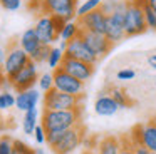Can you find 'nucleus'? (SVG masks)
<instances>
[{
  "mask_svg": "<svg viewBox=\"0 0 156 154\" xmlns=\"http://www.w3.org/2000/svg\"><path fill=\"white\" fill-rule=\"evenodd\" d=\"M41 124L44 126L45 134L49 132H64L76 126L82 124V107L72 110H42Z\"/></svg>",
  "mask_w": 156,
  "mask_h": 154,
  "instance_id": "nucleus-1",
  "label": "nucleus"
},
{
  "mask_svg": "<svg viewBox=\"0 0 156 154\" xmlns=\"http://www.w3.org/2000/svg\"><path fill=\"white\" fill-rule=\"evenodd\" d=\"M148 3V0H128L124 9V32L126 37L141 35L148 30L144 19L143 7Z\"/></svg>",
  "mask_w": 156,
  "mask_h": 154,
  "instance_id": "nucleus-2",
  "label": "nucleus"
},
{
  "mask_svg": "<svg viewBox=\"0 0 156 154\" xmlns=\"http://www.w3.org/2000/svg\"><path fill=\"white\" fill-rule=\"evenodd\" d=\"M64 23H66V20L61 19V17L42 13L37 19V22H35L34 29H35V33H37L39 40L44 45H52L55 40H59V35L62 32Z\"/></svg>",
  "mask_w": 156,
  "mask_h": 154,
  "instance_id": "nucleus-3",
  "label": "nucleus"
},
{
  "mask_svg": "<svg viewBox=\"0 0 156 154\" xmlns=\"http://www.w3.org/2000/svg\"><path fill=\"white\" fill-rule=\"evenodd\" d=\"M84 136H86V127L82 124L72 127L69 131H64L59 136V139L51 146L52 152L54 154H74L81 147Z\"/></svg>",
  "mask_w": 156,
  "mask_h": 154,
  "instance_id": "nucleus-4",
  "label": "nucleus"
},
{
  "mask_svg": "<svg viewBox=\"0 0 156 154\" xmlns=\"http://www.w3.org/2000/svg\"><path fill=\"white\" fill-rule=\"evenodd\" d=\"M81 100L82 97L61 92V90H57L54 87V89L44 92L42 102H44V109H49V110H72V109L82 107Z\"/></svg>",
  "mask_w": 156,
  "mask_h": 154,
  "instance_id": "nucleus-5",
  "label": "nucleus"
},
{
  "mask_svg": "<svg viewBox=\"0 0 156 154\" xmlns=\"http://www.w3.org/2000/svg\"><path fill=\"white\" fill-rule=\"evenodd\" d=\"M42 13H49V15H55L67 20L76 19V10L79 7V0H41L39 2Z\"/></svg>",
  "mask_w": 156,
  "mask_h": 154,
  "instance_id": "nucleus-6",
  "label": "nucleus"
},
{
  "mask_svg": "<svg viewBox=\"0 0 156 154\" xmlns=\"http://www.w3.org/2000/svg\"><path fill=\"white\" fill-rule=\"evenodd\" d=\"M29 62H30V57H29V54L19 45V42L17 44H10V47L7 49L5 60H4V70H5L7 79L14 77L15 74H17L19 70L24 69Z\"/></svg>",
  "mask_w": 156,
  "mask_h": 154,
  "instance_id": "nucleus-7",
  "label": "nucleus"
},
{
  "mask_svg": "<svg viewBox=\"0 0 156 154\" xmlns=\"http://www.w3.org/2000/svg\"><path fill=\"white\" fill-rule=\"evenodd\" d=\"M54 87L61 92L71 94V96H77V97H84V84L82 80L76 79L74 75H71L69 72H66L62 67H57L54 70Z\"/></svg>",
  "mask_w": 156,
  "mask_h": 154,
  "instance_id": "nucleus-8",
  "label": "nucleus"
},
{
  "mask_svg": "<svg viewBox=\"0 0 156 154\" xmlns=\"http://www.w3.org/2000/svg\"><path fill=\"white\" fill-rule=\"evenodd\" d=\"M129 139L131 142H139L151 152H156V119H151L144 124H136L129 132Z\"/></svg>",
  "mask_w": 156,
  "mask_h": 154,
  "instance_id": "nucleus-9",
  "label": "nucleus"
},
{
  "mask_svg": "<svg viewBox=\"0 0 156 154\" xmlns=\"http://www.w3.org/2000/svg\"><path fill=\"white\" fill-rule=\"evenodd\" d=\"M64 55L71 57V59L82 60V62H87V64H92V65H96V64L99 62V57L86 45V42L82 40V37H76V39L66 42Z\"/></svg>",
  "mask_w": 156,
  "mask_h": 154,
  "instance_id": "nucleus-10",
  "label": "nucleus"
},
{
  "mask_svg": "<svg viewBox=\"0 0 156 154\" xmlns=\"http://www.w3.org/2000/svg\"><path fill=\"white\" fill-rule=\"evenodd\" d=\"M37 80H39L37 64L30 60V62H29L22 70H19L14 77H10V79H9V82H10V87H14L17 92H20V90L32 89V87L37 84Z\"/></svg>",
  "mask_w": 156,
  "mask_h": 154,
  "instance_id": "nucleus-11",
  "label": "nucleus"
},
{
  "mask_svg": "<svg viewBox=\"0 0 156 154\" xmlns=\"http://www.w3.org/2000/svg\"><path fill=\"white\" fill-rule=\"evenodd\" d=\"M104 35L111 44H118L126 37L124 32V10H118V12L108 15V23H106V32Z\"/></svg>",
  "mask_w": 156,
  "mask_h": 154,
  "instance_id": "nucleus-12",
  "label": "nucleus"
},
{
  "mask_svg": "<svg viewBox=\"0 0 156 154\" xmlns=\"http://www.w3.org/2000/svg\"><path fill=\"white\" fill-rule=\"evenodd\" d=\"M82 40L86 42V45L89 47V49L92 50V52L96 54V55L99 57V59H102V57H106L109 52H111V49L114 47V44H111L108 40V37L104 35V33H94V32H84L82 30L81 33Z\"/></svg>",
  "mask_w": 156,
  "mask_h": 154,
  "instance_id": "nucleus-13",
  "label": "nucleus"
},
{
  "mask_svg": "<svg viewBox=\"0 0 156 154\" xmlns=\"http://www.w3.org/2000/svg\"><path fill=\"white\" fill-rule=\"evenodd\" d=\"M79 25L84 32H94V33H104L106 32V23H108V15L102 13L101 9L92 10L86 13L84 17L77 19Z\"/></svg>",
  "mask_w": 156,
  "mask_h": 154,
  "instance_id": "nucleus-14",
  "label": "nucleus"
},
{
  "mask_svg": "<svg viewBox=\"0 0 156 154\" xmlns=\"http://www.w3.org/2000/svg\"><path fill=\"white\" fill-rule=\"evenodd\" d=\"M61 67L71 75H74L76 79L82 80V82L89 80L94 74V65L92 64L82 62V60H77V59H71V57H64Z\"/></svg>",
  "mask_w": 156,
  "mask_h": 154,
  "instance_id": "nucleus-15",
  "label": "nucleus"
},
{
  "mask_svg": "<svg viewBox=\"0 0 156 154\" xmlns=\"http://www.w3.org/2000/svg\"><path fill=\"white\" fill-rule=\"evenodd\" d=\"M39 100H41V92L32 87V89L17 92V96H15V107L19 110H22V112H25V110L35 109Z\"/></svg>",
  "mask_w": 156,
  "mask_h": 154,
  "instance_id": "nucleus-16",
  "label": "nucleus"
},
{
  "mask_svg": "<svg viewBox=\"0 0 156 154\" xmlns=\"http://www.w3.org/2000/svg\"><path fill=\"white\" fill-rule=\"evenodd\" d=\"M94 110H96V114L101 116V117H111L119 110V106H118V102L112 99L111 94L102 92L94 102Z\"/></svg>",
  "mask_w": 156,
  "mask_h": 154,
  "instance_id": "nucleus-17",
  "label": "nucleus"
},
{
  "mask_svg": "<svg viewBox=\"0 0 156 154\" xmlns=\"http://www.w3.org/2000/svg\"><path fill=\"white\" fill-rule=\"evenodd\" d=\"M19 45H20L22 49L29 54V57H30L32 54H34L35 50L42 45V42L39 40V37H37V33H35L34 27H30V29H27V30L22 32L20 39H19Z\"/></svg>",
  "mask_w": 156,
  "mask_h": 154,
  "instance_id": "nucleus-18",
  "label": "nucleus"
},
{
  "mask_svg": "<svg viewBox=\"0 0 156 154\" xmlns=\"http://www.w3.org/2000/svg\"><path fill=\"white\" fill-rule=\"evenodd\" d=\"M96 149H98V154H119L121 152V137L116 136L101 137Z\"/></svg>",
  "mask_w": 156,
  "mask_h": 154,
  "instance_id": "nucleus-19",
  "label": "nucleus"
},
{
  "mask_svg": "<svg viewBox=\"0 0 156 154\" xmlns=\"http://www.w3.org/2000/svg\"><path fill=\"white\" fill-rule=\"evenodd\" d=\"M81 33H82V29H81V25H79L77 19L67 20V22L64 23V27H62V32H61V35H59V39H61V42H69V40L76 39V37H81Z\"/></svg>",
  "mask_w": 156,
  "mask_h": 154,
  "instance_id": "nucleus-20",
  "label": "nucleus"
},
{
  "mask_svg": "<svg viewBox=\"0 0 156 154\" xmlns=\"http://www.w3.org/2000/svg\"><path fill=\"white\" fill-rule=\"evenodd\" d=\"M37 117H39L37 107L24 112V119H22V131H24V134L34 136V131H35V127H37Z\"/></svg>",
  "mask_w": 156,
  "mask_h": 154,
  "instance_id": "nucleus-21",
  "label": "nucleus"
},
{
  "mask_svg": "<svg viewBox=\"0 0 156 154\" xmlns=\"http://www.w3.org/2000/svg\"><path fill=\"white\" fill-rule=\"evenodd\" d=\"M64 50L61 49V47H51V52H49V57H47V65L49 69L55 70L57 67H61L62 60H64Z\"/></svg>",
  "mask_w": 156,
  "mask_h": 154,
  "instance_id": "nucleus-22",
  "label": "nucleus"
},
{
  "mask_svg": "<svg viewBox=\"0 0 156 154\" xmlns=\"http://www.w3.org/2000/svg\"><path fill=\"white\" fill-rule=\"evenodd\" d=\"M111 96H112V99L118 102L119 109H128V107L133 106V100H131V97H129V94H126V90L114 87V89L111 90Z\"/></svg>",
  "mask_w": 156,
  "mask_h": 154,
  "instance_id": "nucleus-23",
  "label": "nucleus"
},
{
  "mask_svg": "<svg viewBox=\"0 0 156 154\" xmlns=\"http://www.w3.org/2000/svg\"><path fill=\"white\" fill-rule=\"evenodd\" d=\"M126 3H128V2H121V0H102V3H101L99 9L102 10V13L111 15V13L118 12V10H124L126 9Z\"/></svg>",
  "mask_w": 156,
  "mask_h": 154,
  "instance_id": "nucleus-24",
  "label": "nucleus"
},
{
  "mask_svg": "<svg viewBox=\"0 0 156 154\" xmlns=\"http://www.w3.org/2000/svg\"><path fill=\"white\" fill-rule=\"evenodd\" d=\"M101 3H102V0H86V2L81 3V5L77 7V10H76V19H81L86 13L92 12V10H98L99 7H101Z\"/></svg>",
  "mask_w": 156,
  "mask_h": 154,
  "instance_id": "nucleus-25",
  "label": "nucleus"
},
{
  "mask_svg": "<svg viewBox=\"0 0 156 154\" xmlns=\"http://www.w3.org/2000/svg\"><path fill=\"white\" fill-rule=\"evenodd\" d=\"M49 52H51V45H44V44H42V45L30 55V60L35 62L37 65L39 64H45L47 62V57H49Z\"/></svg>",
  "mask_w": 156,
  "mask_h": 154,
  "instance_id": "nucleus-26",
  "label": "nucleus"
},
{
  "mask_svg": "<svg viewBox=\"0 0 156 154\" xmlns=\"http://www.w3.org/2000/svg\"><path fill=\"white\" fill-rule=\"evenodd\" d=\"M39 89L42 90V92H47V90L54 89V74L52 72H44L42 75H39Z\"/></svg>",
  "mask_w": 156,
  "mask_h": 154,
  "instance_id": "nucleus-27",
  "label": "nucleus"
},
{
  "mask_svg": "<svg viewBox=\"0 0 156 154\" xmlns=\"http://www.w3.org/2000/svg\"><path fill=\"white\" fill-rule=\"evenodd\" d=\"M15 107V96L9 90L0 92V110H7Z\"/></svg>",
  "mask_w": 156,
  "mask_h": 154,
  "instance_id": "nucleus-28",
  "label": "nucleus"
},
{
  "mask_svg": "<svg viewBox=\"0 0 156 154\" xmlns=\"http://www.w3.org/2000/svg\"><path fill=\"white\" fill-rule=\"evenodd\" d=\"M143 10H144V19H146V27H148V30H154L156 32V12L148 5V3L143 7Z\"/></svg>",
  "mask_w": 156,
  "mask_h": 154,
  "instance_id": "nucleus-29",
  "label": "nucleus"
},
{
  "mask_svg": "<svg viewBox=\"0 0 156 154\" xmlns=\"http://www.w3.org/2000/svg\"><path fill=\"white\" fill-rule=\"evenodd\" d=\"M12 154H35V149H32L29 144L22 142V141L14 139V144H12Z\"/></svg>",
  "mask_w": 156,
  "mask_h": 154,
  "instance_id": "nucleus-30",
  "label": "nucleus"
},
{
  "mask_svg": "<svg viewBox=\"0 0 156 154\" xmlns=\"http://www.w3.org/2000/svg\"><path fill=\"white\" fill-rule=\"evenodd\" d=\"M12 144H14L12 137L9 136L0 137V154H12Z\"/></svg>",
  "mask_w": 156,
  "mask_h": 154,
  "instance_id": "nucleus-31",
  "label": "nucleus"
},
{
  "mask_svg": "<svg viewBox=\"0 0 156 154\" xmlns=\"http://www.w3.org/2000/svg\"><path fill=\"white\" fill-rule=\"evenodd\" d=\"M0 7H4L9 12H15L22 7V0H0Z\"/></svg>",
  "mask_w": 156,
  "mask_h": 154,
  "instance_id": "nucleus-32",
  "label": "nucleus"
},
{
  "mask_svg": "<svg viewBox=\"0 0 156 154\" xmlns=\"http://www.w3.org/2000/svg\"><path fill=\"white\" fill-rule=\"evenodd\" d=\"M119 154H134L129 136H122L121 137V152H119Z\"/></svg>",
  "mask_w": 156,
  "mask_h": 154,
  "instance_id": "nucleus-33",
  "label": "nucleus"
},
{
  "mask_svg": "<svg viewBox=\"0 0 156 154\" xmlns=\"http://www.w3.org/2000/svg\"><path fill=\"white\" fill-rule=\"evenodd\" d=\"M134 75H136V72L133 69H121L116 74V77L119 80H131V79H134Z\"/></svg>",
  "mask_w": 156,
  "mask_h": 154,
  "instance_id": "nucleus-34",
  "label": "nucleus"
},
{
  "mask_svg": "<svg viewBox=\"0 0 156 154\" xmlns=\"http://www.w3.org/2000/svg\"><path fill=\"white\" fill-rule=\"evenodd\" d=\"M34 137H35V142L37 144L45 142V129H44L42 124H37V127H35V131H34Z\"/></svg>",
  "mask_w": 156,
  "mask_h": 154,
  "instance_id": "nucleus-35",
  "label": "nucleus"
},
{
  "mask_svg": "<svg viewBox=\"0 0 156 154\" xmlns=\"http://www.w3.org/2000/svg\"><path fill=\"white\" fill-rule=\"evenodd\" d=\"M131 144H133L134 154H151V151H149L146 146H143V144H139V142H131Z\"/></svg>",
  "mask_w": 156,
  "mask_h": 154,
  "instance_id": "nucleus-36",
  "label": "nucleus"
},
{
  "mask_svg": "<svg viewBox=\"0 0 156 154\" xmlns=\"http://www.w3.org/2000/svg\"><path fill=\"white\" fill-rule=\"evenodd\" d=\"M10 86L7 75H5V70H4V64H0V87H7Z\"/></svg>",
  "mask_w": 156,
  "mask_h": 154,
  "instance_id": "nucleus-37",
  "label": "nucleus"
},
{
  "mask_svg": "<svg viewBox=\"0 0 156 154\" xmlns=\"http://www.w3.org/2000/svg\"><path fill=\"white\" fill-rule=\"evenodd\" d=\"M5 55H7V49H4V45H0V64H4Z\"/></svg>",
  "mask_w": 156,
  "mask_h": 154,
  "instance_id": "nucleus-38",
  "label": "nucleus"
},
{
  "mask_svg": "<svg viewBox=\"0 0 156 154\" xmlns=\"http://www.w3.org/2000/svg\"><path fill=\"white\" fill-rule=\"evenodd\" d=\"M81 154H98V151H96V147H86Z\"/></svg>",
  "mask_w": 156,
  "mask_h": 154,
  "instance_id": "nucleus-39",
  "label": "nucleus"
},
{
  "mask_svg": "<svg viewBox=\"0 0 156 154\" xmlns=\"http://www.w3.org/2000/svg\"><path fill=\"white\" fill-rule=\"evenodd\" d=\"M148 5L151 7V9L154 10V12H156V0H148Z\"/></svg>",
  "mask_w": 156,
  "mask_h": 154,
  "instance_id": "nucleus-40",
  "label": "nucleus"
},
{
  "mask_svg": "<svg viewBox=\"0 0 156 154\" xmlns=\"http://www.w3.org/2000/svg\"><path fill=\"white\" fill-rule=\"evenodd\" d=\"M35 154H45V151L42 147H35Z\"/></svg>",
  "mask_w": 156,
  "mask_h": 154,
  "instance_id": "nucleus-41",
  "label": "nucleus"
},
{
  "mask_svg": "<svg viewBox=\"0 0 156 154\" xmlns=\"http://www.w3.org/2000/svg\"><path fill=\"white\" fill-rule=\"evenodd\" d=\"M148 62H156V54H154V55H151V57H149V59H148Z\"/></svg>",
  "mask_w": 156,
  "mask_h": 154,
  "instance_id": "nucleus-42",
  "label": "nucleus"
},
{
  "mask_svg": "<svg viewBox=\"0 0 156 154\" xmlns=\"http://www.w3.org/2000/svg\"><path fill=\"white\" fill-rule=\"evenodd\" d=\"M149 64H151V67H153V69H156V62H149Z\"/></svg>",
  "mask_w": 156,
  "mask_h": 154,
  "instance_id": "nucleus-43",
  "label": "nucleus"
},
{
  "mask_svg": "<svg viewBox=\"0 0 156 154\" xmlns=\"http://www.w3.org/2000/svg\"><path fill=\"white\" fill-rule=\"evenodd\" d=\"M151 154H156V152H151Z\"/></svg>",
  "mask_w": 156,
  "mask_h": 154,
  "instance_id": "nucleus-44",
  "label": "nucleus"
}]
</instances>
